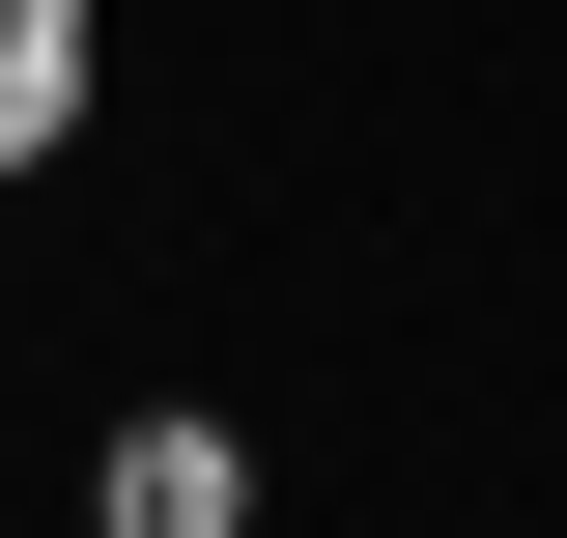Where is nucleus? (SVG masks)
I'll return each mask as SVG.
<instances>
[{
  "label": "nucleus",
  "mask_w": 567,
  "mask_h": 538,
  "mask_svg": "<svg viewBox=\"0 0 567 538\" xmlns=\"http://www.w3.org/2000/svg\"><path fill=\"white\" fill-rule=\"evenodd\" d=\"M85 538H256V454H227L199 397H142V425H114V482H85Z\"/></svg>",
  "instance_id": "1"
}]
</instances>
